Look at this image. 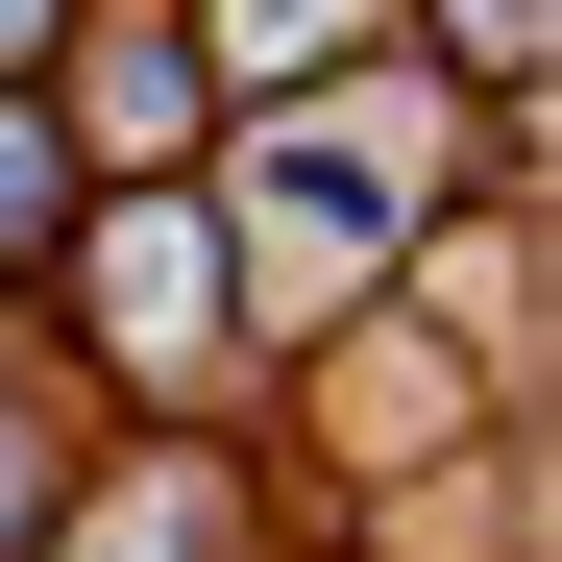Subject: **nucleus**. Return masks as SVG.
<instances>
[{
    "label": "nucleus",
    "mask_w": 562,
    "mask_h": 562,
    "mask_svg": "<svg viewBox=\"0 0 562 562\" xmlns=\"http://www.w3.org/2000/svg\"><path fill=\"white\" fill-rule=\"evenodd\" d=\"M464 49H490V74H514V49H538V0H464Z\"/></svg>",
    "instance_id": "5"
},
{
    "label": "nucleus",
    "mask_w": 562,
    "mask_h": 562,
    "mask_svg": "<svg viewBox=\"0 0 562 562\" xmlns=\"http://www.w3.org/2000/svg\"><path fill=\"white\" fill-rule=\"evenodd\" d=\"M25 221H49V147H25V123H0V245H25Z\"/></svg>",
    "instance_id": "4"
},
{
    "label": "nucleus",
    "mask_w": 562,
    "mask_h": 562,
    "mask_svg": "<svg viewBox=\"0 0 562 562\" xmlns=\"http://www.w3.org/2000/svg\"><path fill=\"white\" fill-rule=\"evenodd\" d=\"M0 490H25V514H49V440H0Z\"/></svg>",
    "instance_id": "6"
},
{
    "label": "nucleus",
    "mask_w": 562,
    "mask_h": 562,
    "mask_svg": "<svg viewBox=\"0 0 562 562\" xmlns=\"http://www.w3.org/2000/svg\"><path fill=\"white\" fill-rule=\"evenodd\" d=\"M196 294H221L196 221H123V245H99V342H123V367H196Z\"/></svg>",
    "instance_id": "2"
},
{
    "label": "nucleus",
    "mask_w": 562,
    "mask_h": 562,
    "mask_svg": "<svg viewBox=\"0 0 562 562\" xmlns=\"http://www.w3.org/2000/svg\"><path fill=\"white\" fill-rule=\"evenodd\" d=\"M221 49H245V74H294V49H342V0H221Z\"/></svg>",
    "instance_id": "3"
},
{
    "label": "nucleus",
    "mask_w": 562,
    "mask_h": 562,
    "mask_svg": "<svg viewBox=\"0 0 562 562\" xmlns=\"http://www.w3.org/2000/svg\"><path fill=\"white\" fill-rule=\"evenodd\" d=\"M416 196H440V99H318L294 147H269V245L294 269H367Z\"/></svg>",
    "instance_id": "1"
}]
</instances>
